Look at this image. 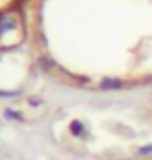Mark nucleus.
<instances>
[{"label":"nucleus","mask_w":152,"mask_h":160,"mask_svg":"<svg viewBox=\"0 0 152 160\" xmlns=\"http://www.w3.org/2000/svg\"><path fill=\"white\" fill-rule=\"evenodd\" d=\"M15 23H17V21H15L13 15H2V17H0V31H8L11 27H15Z\"/></svg>","instance_id":"f257e3e1"},{"label":"nucleus","mask_w":152,"mask_h":160,"mask_svg":"<svg viewBox=\"0 0 152 160\" xmlns=\"http://www.w3.org/2000/svg\"><path fill=\"white\" fill-rule=\"evenodd\" d=\"M102 85H104V88H119V83L115 81V79H108V81H104Z\"/></svg>","instance_id":"f03ea898"},{"label":"nucleus","mask_w":152,"mask_h":160,"mask_svg":"<svg viewBox=\"0 0 152 160\" xmlns=\"http://www.w3.org/2000/svg\"><path fill=\"white\" fill-rule=\"evenodd\" d=\"M73 129H75V133H77V135H79V133H81V129H83V127H81V123H77V121H75V123H73Z\"/></svg>","instance_id":"7ed1b4c3"}]
</instances>
